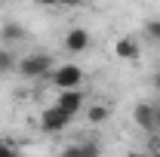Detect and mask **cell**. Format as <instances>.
Returning a JSON list of instances; mask_svg holds the SVG:
<instances>
[{"instance_id": "cell-15", "label": "cell", "mask_w": 160, "mask_h": 157, "mask_svg": "<svg viewBox=\"0 0 160 157\" xmlns=\"http://www.w3.org/2000/svg\"><path fill=\"white\" fill-rule=\"evenodd\" d=\"M151 83H154V89H157V93H160V71H157V74H154V77H151Z\"/></svg>"}, {"instance_id": "cell-12", "label": "cell", "mask_w": 160, "mask_h": 157, "mask_svg": "<svg viewBox=\"0 0 160 157\" xmlns=\"http://www.w3.org/2000/svg\"><path fill=\"white\" fill-rule=\"evenodd\" d=\"M145 34H148V40H154V43H160V19L148 22V25H145Z\"/></svg>"}, {"instance_id": "cell-13", "label": "cell", "mask_w": 160, "mask_h": 157, "mask_svg": "<svg viewBox=\"0 0 160 157\" xmlns=\"http://www.w3.org/2000/svg\"><path fill=\"white\" fill-rule=\"evenodd\" d=\"M9 154H19V145H12V142L0 139V157H9Z\"/></svg>"}, {"instance_id": "cell-8", "label": "cell", "mask_w": 160, "mask_h": 157, "mask_svg": "<svg viewBox=\"0 0 160 157\" xmlns=\"http://www.w3.org/2000/svg\"><path fill=\"white\" fill-rule=\"evenodd\" d=\"M22 40H28V28L22 22H3L0 25V43L12 46V43H22Z\"/></svg>"}, {"instance_id": "cell-4", "label": "cell", "mask_w": 160, "mask_h": 157, "mask_svg": "<svg viewBox=\"0 0 160 157\" xmlns=\"http://www.w3.org/2000/svg\"><path fill=\"white\" fill-rule=\"evenodd\" d=\"M52 105H59L62 111L68 114V117L74 120L83 114V108H86V96H83V86H74V89H59V96Z\"/></svg>"}, {"instance_id": "cell-2", "label": "cell", "mask_w": 160, "mask_h": 157, "mask_svg": "<svg viewBox=\"0 0 160 157\" xmlns=\"http://www.w3.org/2000/svg\"><path fill=\"white\" fill-rule=\"evenodd\" d=\"M49 80H52L56 89H74V86H83L86 74H83V68L74 65V62H62V65H52Z\"/></svg>"}, {"instance_id": "cell-3", "label": "cell", "mask_w": 160, "mask_h": 157, "mask_svg": "<svg viewBox=\"0 0 160 157\" xmlns=\"http://www.w3.org/2000/svg\"><path fill=\"white\" fill-rule=\"evenodd\" d=\"M37 126H40V133H46V136H59V133H65V129L71 126V117L62 111L59 105H49V108L40 111Z\"/></svg>"}, {"instance_id": "cell-9", "label": "cell", "mask_w": 160, "mask_h": 157, "mask_svg": "<svg viewBox=\"0 0 160 157\" xmlns=\"http://www.w3.org/2000/svg\"><path fill=\"white\" fill-rule=\"evenodd\" d=\"M83 117H86L89 126H102V123H108V117H111V108L105 102H92V105L83 108Z\"/></svg>"}, {"instance_id": "cell-16", "label": "cell", "mask_w": 160, "mask_h": 157, "mask_svg": "<svg viewBox=\"0 0 160 157\" xmlns=\"http://www.w3.org/2000/svg\"><path fill=\"white\" fill-rule=\"evenodd\" d=\"M83 0H62V6H80Z\"/></svg>"}, {"instance_id": "cell-1", "label": "cell", "mask_w": 160, "mask_h": 157, "mask_svg": "<svg viewBox=\"0 0 160 157\" xmlns=\"http://www.w3.org/2000/svg\"><path fill=\"white\" fill-rule=\"evenodd\" d=\"M52 65L56 59L49 56V53H28V56H19V65H16V71H19L25 80H40V77H49V71H52Z\"/></svg>"}, {"instance_id": "cell-14", "label": "cell", "mask_w": 160, "mask_h": 157, "mask_svg": "<svg viewBox=\"0 0 160 157\" xmlns=\"http://www.w3.org/2000/svg\"><path fill=\"white\" fill-rule=\"evenodd\" d=\"M34 3H40V6H62V0H34Z\"/></svg>"}, {"instance_id": "cell-7", "label": "cell", "mask_w": 160, "mask_h": 157, "mask_svg": "<svg viewBox=\"0 0 160 157\" xmlns=\"http://www.w3.org/2000/svg\"><path fill=\"white\" fill-rule=\"evenodd\" d=\"M114 56L117 59H123V62H139L142 59V46H139V40L136 37H120L117 43H114Z\"/></svg>"}, {"instance_id": "cell-6", "label": "cell", "mask_w": 160, "mask_h": 157, "mask_svg": "<svg viewBox=\"0 0 160 157\" xmlns=\"http://www.w3.org/2000/svg\"><path fill=\"white\" fill-rule=\"evenodd\" d=\"M132 120L139 123L145 133H160L157 129V105H151V102H139L132 108Z\"/></svg>"}, {"instance_id": "cell-17", "label": "cell", "mask_w": 160, "mask_h": 157, "mask_svg": "<svg viewBox=\"0 0 160 157\" xmlns=\"http://www.w3.org/2000/svg\"><path fill=\"white\" fill-rule=\"evenodd\" d=\"M157 129H160V105H157Z\"/></svg>"}, {"instance_id": "cell-10", "label": "cell", "mask_w": 160, "mask_h": 157, "mask_svg": "<svg viewBox=\"0 0 160 157\" xmlns=\"http://www.w3.org/2000/svg\"><path fill=\"white\" fill-rule=\"evenodd\" d=\"M16 65H19V56L12 53V46L0 43V74H9V71H16Z\"/></svg>"}, {"instance_id": "cell-5", "label": "cell", "mask_w": 160, "mask_h": 157, "mask_svg": "<svg viewBox=\"0 0 160 157\" xmlns=\"http://www.w3.org/2000/svg\"><path fill=\"white\" fill-rule=\"evenodd\" d=\"M62 43H65V49H68L71 56H83V53L92 46V34H89L86 28H68Z\"/></svg>"}, {"instance_id": "cell-11", "label": "cell", "mask_w": 160, "mask_h": 157, "mask_svg": "<svg viewBox=\"0 0 160 157\" xmlns=\"http://www.w3.org/2000/svg\"><path fill=\"white\" fill-rule=\"evenodd\" d=\"M65 154H74V157H96L99 154V145H89V142H80V145H68Z\"/></svg>"}]
</instances>
